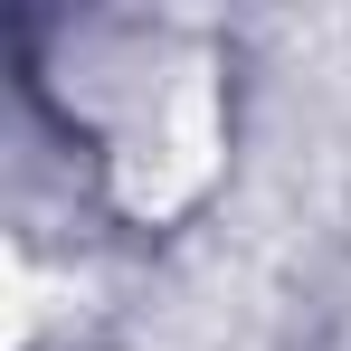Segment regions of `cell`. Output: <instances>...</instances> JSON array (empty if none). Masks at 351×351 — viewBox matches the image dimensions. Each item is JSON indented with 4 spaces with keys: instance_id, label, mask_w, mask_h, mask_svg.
<instances>
[{
    "instance_id": "6da1fadb",
    "label": "cell",
    "mask_w": 351,
    "mask_h": 351,
    "mask_svg": "<svg viewBox=\"0 0 351 351\" xmlns=\"http://www.w3.org/2000/svg\"><path fill=\"white\" fill-rule=\"evenodd\" d=\"M86 114L105 123V162H114V199L123 219H180L209 180H219V152H228V114H219V66L199 48L180 58H152L114 76Z\"/></svg>"
}]
</instances>
